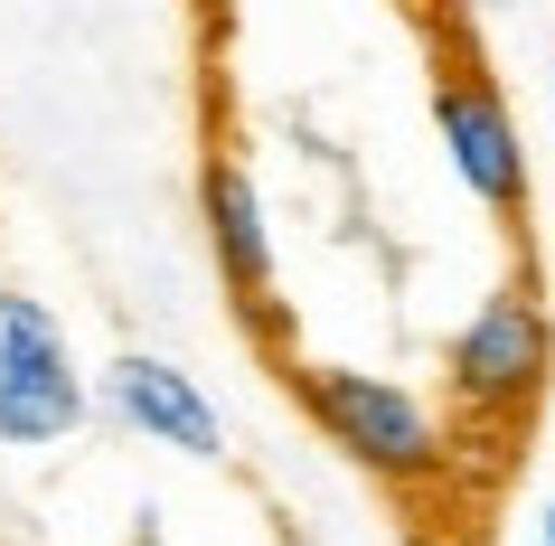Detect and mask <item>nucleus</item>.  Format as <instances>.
Returning a JSON list of instances; mask_svg holds the SVG:
<instances>
[{"label": "nucleus", "mask_w": 555, "mask_h": 546, "mask_svg": "<svg viewBox=\"0 0 555 546\" xmlns=\"http://www.w3.org/2000/svg\"><path fill=\"white\" fill-rule=\"evenodd\" d=\"M434 142L442 161H452V179L470 189V207H490L499 227H518L527 217V132L518 114H508V94H499V76L470 48H442L434 58Z\"/></svg>", "instance_id": "nucleus-4"}, {"label": "nucleus", "mask_w": 555, "mask_h": 546, "mask_svg": "<svg viewBox=\"0 0 555 546\" xmlns=\"http://www.w3.org/2000/svg\"><path fill=\"white\" fill-rule=\"evenodd\" d=\"M94 405H104L122 433L160 443V453L227 461V415H217V396H207L179 358H160V348H114V368L94 377Z\"/></svg>", "instance_id": "nucleus-6"}, {"label": "nucleus", "mask_w": 555, "mask_h": 546, "mask_svg": "<svg viewBox=\"0 0 555 546\" xmlns=\"http://www.w3.org/2000/svg\"><path fill=\"white\" fill-rule=\"evenodd\" d=\"M198 10H227V0H198Z\"/></svg>", "instance_id": "nucleus-8"}, {"label": "nucleus", "mask_w": 555, "mask_h": 546, "mask_svg": "<svg viewBox=\"0 0 555 546\" xmlns=\"http://www.w3.org/2000/svg\"><path fill=\"white\" fill-rule=\"evenodd\" d=\"M537 546H555V509H546V528H537Z\"/></svg>", "instance_id": "nucleus-7"}, {"label": "nucleus", "mask_w": 555, "mask_h": 546, "mask_svg": "<svg viewBox=\"0 0 555 546\" xmlns=\"http://www.w3.org/2000/svg\"><path fill=\"white\" fill-rule=\"evenodd\" d=\"M94 415V377L76 368L66 320L38 292H0V453H57Z\"/></svg>", "instance_id": "nucleus-3"}, {"label": "nucleus", "mask_w": 555, "mask_h": 546, "mask_svg": "<svg viewBox=\"0 0 555 546\" xmlns=\"http://www.w3.org/2000/svg\"><path fill=\"white\" fill-rule=\"evenodd\" d=\"M293 396L311 415L330 453L367 471L386 490H442L452 461H462V433L434 396H414L405 377H377V368H293Z\"/></svg>", "instance_id": "nucleus-1"}, {"label": "nucleus", "mask_w": 555, "mask_h": 546, "mask_svg": "<svg viewBox=\"0 0 555 546\" xmlns=\"http://www.w3.org/2000/svg\"><path fill=\"white\" fill-rule=\"evenodd\" d=\"M198 236H207V264L227 302L255 330H273V207H263V179L245 170V151H207L198 161Z\"/></svg>", "instance_id": "nucleus-5"}, {"label": "nucleus", "mask_w": 555, "mask_h": 546, "mask_svg": "<svg viewBox=\"0 0 555 546\" xmlns=\"http://www.w3.org/2000/svg\"><path fill=\"white\" fill-rule=\"evenodd\" d=\"M546 386H555V312L518 274L490 302H470V320L442 340V405L470 433H518L546 405Z\"/></svg>", "instance_id": "nucleus-2"}]
</instances>
